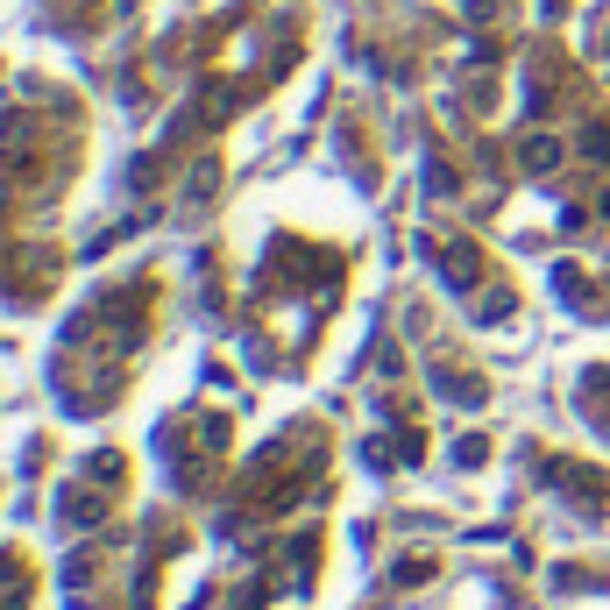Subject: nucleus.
<instances>
[{
    "label": "nucleus",
    "mask_w": 610,
    "mask_h": 610,
    "mask_svg": "<svg viewBox=\"0 0 610 610\" xmlns=\"http://www.w3.org/2000/svg\"><path fill=\"white\" fill-rule=\"evenodd\" d=\"M582 149H589L596 164H610V128H589V135H582Z\"/></svg>",
    "instance_id": "1"
}]
</instances>
